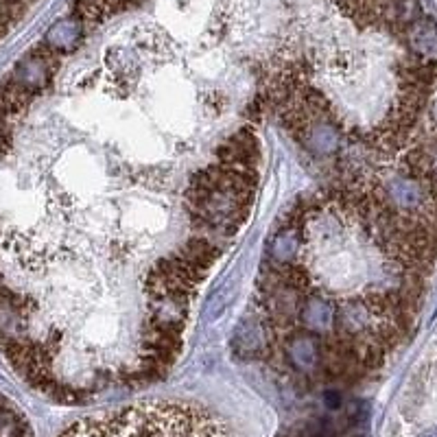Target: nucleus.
<instances>
[{
	"mask_svg": "<svg viewBox=\"0 0 437 437\" xmlns=\"http://www.w3.org/2000/svg\"><path fill=\"white\" fill-rule=\"evenodd\" d=\"M289 437H332V433L326 431L324 426H306V429L293 431Z\"/></svg>",
	"mask_w": 437,
	"mask_h": 437,
	"instance_id": "20e7f679",
	"label": "nucleus"
},
{
	"mask_svg": "<svg viewBox=\"0 0 437 437\" xmlns=\"http://www.w3.org/2000/svg\"><path fill=\"white\" fill-rule=\"evenodd\" d=\"M426 237L363 191L311 199L271 239L259 282L265 348L306 382L376 368L414 324Z\"/></svg>",
	"mask_w": 437,
	"mask_h": 437,
	"instance_id": "f257e3e1",
	"label": "nucleus"
},
{
	"mask_svg": "<svg viewBox=\"0 0 437 437\" xmlns=\"http://www.w3.org/2000/svg\"><path fill=\"white\" fill-rule=\"evenodd\" d=\"M420 437H437V426H433V429H429V431H424Z\"/></svg>",
	"mask_w": 437,
	"mask_h": 437,
	"instance_id": "39448f33",
	"label": "nucleus"
},
{
	"mask_svg": "<svg viewBox=\"0 0 437 437\" xmlns=\"http://www.w3.org/2000/svg\"><path fill=\"white\" fill-rule=\"evenodd\" d=\"M59 437H229V433L201 407L156 400L86 418Z\"/></svg>",
	"mask_w": 437,
	"mask_h": 437,
	"instance_id": "f03ea898",
	"label": "nucleus"
},
{
	"mask_svg": "<svg viewBox=\"0 0 437 437\" xmlns=\"http://www.w3.org/2000/svg\"><path fill=\"white\" fill-rule=\"evenodd\" d=\"M0 437H33L29 422L5 398H0Z\"/></svg>",
	"mask_w": 437,
	"mask_h": 437,
	"instance_id": "7ed1b4c3",
	"label": "nucleus"
}]
</instances>
